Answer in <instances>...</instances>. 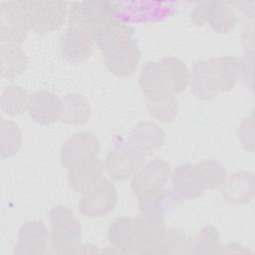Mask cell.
Listing matches in <instances>:
<instances>
[{"mask_svg":"<svg viewBox=\"0 0 255 255\" xmlns=\"http://www.w3.org/2000/svg\"><path fill=\"white\" fill-rule=\"evenodd\" d=\"M163 216L140 212L136 220L138 253L159 254V248L166 231Z\"/></svg>","mask_w":255,"mask_h":255,"instance_id":"8fae6325","label":"cell"},{"mask_svg":"<svg viewBox=\"0 0 255 255\" xmlns=\"http://www.w3.org/2000/svg\"><path fill=\"white\" fill-rule=\"evenodd\" d=\"M30 96L18 85H9L2 91L1 110L4 114L15 117L22 115L28 110Z\"/></svg>","mask_w":255,"mask_h":255,"instance_id":"83f0119b","label":"cell"},{"mask_svg":"<svg viewBox=\"0 0 255 255\" xmlns=\"http://www.w3.org/2000/svg\"><path fill=\"white\" fill-rule=\"evenodd\" d=\"M31 30L29 1H8L0 5L1 44L20 45Z\"/></svg>","mask_w":255,"mask_h":255,"instance_id":"3957f363","label":"cell"},{"mask_svg":"<svg viewBox=\"0 0 255 255\" xmlns=\"http://www.w3.org/2000/svg\"><path fill=\"white\" fill-rule=\"evenodd\" d=\"M160 63L167 72L172 94L176 95L185 91L190 84V72L184 62L176 57L168 56Z\"/></svg>","mask_w":255,"mask_h":255,"instance_id":"f546056e","label":"cell"},{"mask_svg":"<svg viewBox=\"0 0 255 255\" xmlns=\"http://www.w3.org/2000/svg\"><path fill=\"white\" fill-rule=\"evenodd\" d=\"M103 56L104 64L110 73L126 78L135 72L140 61V50L137 43L131 40L103 53Z\"/></svg>","mask_w":255,"mask_h":255,"instance_id":"4fadbf2b","label":"cell"},{"mask_svg":"<svg viewBox=\"0 0 255 255\" xmlns=\"http://www.w3.org/2000/svg\"><path fill=\"white\" fill-rule=\"evenodd\" d=\"M118 202V190L109 179L103 178L93 188L83 194L78 204L79 212L92 218L108 215Z\"/></svg>","mask_w":255,"mask_h":255,"instance_id":"9c48e42d","label":"cell"},{"mask_svg":"<svg viewBox=\"0 0 255 255\" xmlns=\"http://www.w3.org/2000/svg\"><path fill=\"white\" fill-rule=\"evenodd\" d=\"M190 19L196 26L208 23L219 34H228L237 23V16L231 7V3L222 1L198 3L191 11Z\"/></svg>","mask_w":255,"mask_h":255,"instance_id":"5b68a950","label":"cell"},{"mask_svg":"<svg viewBox=\"0 0 255 255\" xmlns=\"http://www.w3.org/2000/svg\"><path fill=\"white\" fill-rule=\"evenodd\" d=\"M195 171L198 182L204 191L220 187L227 177L225 167L213 159H205L195 164Z\"/></svg>","mask_w":255,"mask_h":255,"instance_id":"484cf974","label":"cell"},{"mask_svg":"<svg viewBox=\"0 0 255 255\" xmlns=\"http://www.w3.org/2000/svg\"><path fill=\"white\" fill-rule=\"evenodd\" d=\"M50 246L56 254L99 252L96 246L80 241L82 226L73 211L64 205H56L50 211Z\"/></svg>","mask_w":255,"mask_h":255,"instance_id":"7a4b0ae2","label":"cell"},{"mask_svg":"<svg viewBox=\"0 0 255 255\" xmlns=\"http://www.w3.org/2000/svg\"><path fill=\"white\" fill-rule=\"evenodd\" d=\"M139 87L145 98L172 94L167 72L160 62L148 61L143 65L139 74Z\"/></svg>","mask_w":255,"mask_h":255,"instance_id":"e0dca14e","label":"cell"},{"mask_svg":"<svg viewBox=\"0 0 255 255\" xmlns=\"http://www.w3.org/2000/svg\"><path fill=\"white\" fill-rule=\"evenodd\" d=\"M219 231L213 226H205L192 238H188V253H221Z\"/></svg>","mask_w":255,"mask_h":255,"instance_id":"f1b7e54d","label":"cell"},{"mask_svg":"<svg viewBox=\"0 0 255 255\" xmlns=\"http://www.w3.org/2000/svg\"><path fill=\"white\" fill-rule=\"evenodd\" d=\"M22 144V132L13 121L1 119L0 122V156L9 158L15 155Z\"/></svg>","mask_w":255,"mask_h":255,"instance_id":"4dcf8cb0","label":"cell"},{"mask_svg":"<svg viewBox=\"0 0 255 255\" xmlns=\"http://www.w3.org/2000/svg\"><path fill=\"white\" fill-rule=\"evenodd\" d=\"M94 44V37L89 31L69 25L61 37L60 50L66 61L77 64L91 56Z\"/></svg>","mask_w":255,"mask_h":255,"instance_id":"7c38bea8","label":"cell"},{"mask_svg":"<svg viewBox=\"0 0 255 255\" xmlns=\"http://www.w3.org/2000/svg\"><path fill=\"white\" fill-rule=\"evenodd\" d=\"M110 245L122 253H138L136 220L129 216L117 217L108 228Z\"/></svg>","mask_w":255,"mask_h":255,"instance_id":"2e32d148","label":"cell"},{"mask_svg":"<svg viewBox=\"0 0 255 255\" xmlns=\"http://www.w3.org/2000/svg\"><path fill=\"white\" fill-rule=\"evenodd\" d=\"M171 175L170 165L161 158L149 161L132 176L131 191L135 197L142 198L164 189Z\"/></svg>","mask_w":255,"mask_h":255,"instance_id":"ba28073f","label":"cell"},{"mask_svg":"<svg viewBox=\"0 0 255 255\" xmlns=\"http://www.w3.org/2000/svg\"><path fill=\"white\" fill-rule=\"evenodd\" d=\"M237 135L242 146L245 149L253 152V115L242 121L237 128Z\"/></svg>","mask_w":255,"mask_h":255,"instance_id":"d6a6232c","label":"cell"},{"mask_svg":"<svg viewBox=\"0 0 255 255\" xmlns=\"http://www.w3.org/2000/svg\"><path fill=\"white\" fill-rule=\"evenodd\" d=\"M48 229L41 220H31L24 223L17 235L14 254L42 255L48 246Z\"/></svg>","mask_w":255,"mask_h":255,"instance_id":"5bb4252c","label":"cell"},{"mask_svg":"<svg viewBox=\"0 0 255 255\" xmlns=\"http://www.w3.org/2000/svg\"><path fill=\"white\" fill-rule=\"evenodd\" d=\"M148 114L162 124L173 122L178 115V104L175 95H165L155 98H145Z\"/></svg>","mask_w":255,"mask_h":255,"instance_id":"4316f807","label":"cell"},{"mask_svg":"<svg viewBox=\"0 0 255 255\" xmlns=\"http://www.w3.org/2000/svg\"><path fill=\"white\" fill-rule=\"evenodd\" d=\"M220 187L223 198L230 204H247L254 197V175L249 171L235 172Z\"/></svg>","mask_w":255,"mask_h":255,"instance_id":"d6986e66","label":"cell"},{"mask_svg":"<svg viewBox=\"0 0 255 255\" xmlns=\"http://www.w3.org/2000/svg\"><path fill=\"white\" fill-rule=\"evenodd\" d=\"M27 65V55L19 45L1 44L0 75L2 78L14 79L26 70Z\"/></svg>","mask_w":255,"mask_h":255,"instance_id":"cb8c5ba5","label":"cell"},{"mask_svg":"<svg viewBox=\"0 0 255 255\" xmlns=\"http://www.w3.org/2000/svg\"><path fill=\"white\" fill-rule=\"evenodd\" d=\"M245 72V64L235 56L198 60L190 74L192 93L201 101H210L218 94L231 90Z\"/></svg>","mask_w":255,"mask_h":255,"instance_id":"6da1fadb","label":"cell"},{"mask_svg":"<svg viewBox=\"0 0 255 255\" xmlns=\"http://www.w3.org/2000/svg\"><path fill=\"white\" fill-rule=\"evenodd\" d=\"M170 178L173 191L180 198L196 199L204 192L197 179L195 164H179L171 172Z\"/></svg>","mask_w":255,"mask_h":255,"instance_id":"7402d4cb","label":"cell"},{"mask_svg":"<svg viewBox=\"0 0 255 255\" xmlns=\"http://www.w3.org/2000/svg\"><path fill=\"white\" fill-rule=\"evenodd\" d=\"M113 17H115L114 4L106 1L73 2L68 9L69 25L83 28L93 37L98 28Z\"/></svg>","mask_w":255,"mask_h":255,"instance_id":"277c9868","label":"cell"},{"mask_svg":"<svg viewBox=\"0 0 255 255\" xmlns=\"http://www.w3.org/2000/svg\"><path fill=\"white\" fill-rule=\"evenodd\" d=\"M134 30L116 17L106 21L94 34V40L102 53L132 40Z\"/></svg>","mask_w":255,"mask_h":255,"instance_id":"ac0fdd59","label":"cell"},{"mask_svg":"<svg viewBox=\"0 0 255 255\" xmlns=\"http://www.w3.org/2000/svg\"><path fill=\"white\" fill-rule=\"evenodd\" d=\"M145 154L128 142L110 151L105 167L113 180L123 181L132 177L143 165Z\"/></svg>","mask_w":255,"mask_h":255,"instance_id":"30bf717a","label":"cell"},{"mask_svg":"<svg viewBox=\"0 0 255 255\" xmlns=\"http://www.w3.org/2000/svg\"><path fill=\"white\" fill-rule=\"evenodd\" d=\"M105 162L100 158L92 159L68 171L70 187L77 193H86L104 178Z\"/></svg>","mask_w":255,"mask_h":255,"instance_id":"44dd1931","label":"cell"},{"mask_svg":"<svg viewBox=\"0 0 255 255\" xmlns=\"http://www.w3.org/2000/svg\"><path fill=\"white\" fill-rule=\"evenodd\" d=\"M62 122L71 126H81L86 124L92 114L89 100L80 93L67 94L63 100Z\"/></svg>","mask_w":255,"mask_h":255,"instance_id":"603a6c76","label":"cell"},{"mask_svg":"<svg viewBox=\"0 0 255 255\" xmlns=\"http://www.w3.org/2000/svg\"><path fill=\"white\" fill-rule=\"evenodd\" d=\"M165 140L163 129L153 122H139L129 132L128 143L145 155L160 148Z\"/></svg>","mask_w":255,"mask_h":255,"instance_id":"ffe728a7","label":"cell"},{"mask_svg":"<svg viewBox=\"0 0 255 255\" xmlns=\"http://www.w3.org/2000/svg\"><path fill=\"white\" fill-rule=\"evenodd\" d=\"M180 197L171 190L162 189L158 192L138 199L140 212H148L165 217L178 203Z\"/></svg>","mask_w":255,"mask_h":255,"instance_id":"d4e9b609","label":"cell"},{"mask_svg":"<svg viewBox=\"0 0 255 255\" xmlns=\"http://www.w3.org/2000/svg\"><path fill=\"white\" fill-rule=\"evenodd\" d=\"M63 112L62 100L49 91H39L30 95L27 113L36 123L44 126L61 120Z\"/></svg>","mask_w":255,"mask_h":255,"instance_id":"9a60e30c","label":"cell"},{"mask_svg":"<svg viewBox=\"0 0 255 255\" xmlns=\"http://www.w3.org/2000/svg\"><path fill=\"white\" fill-rule=\"evenodd\" d=\"M68 3L64 1H29L31 30L38 34L60 30L68 15Z\"/></svg>","mask_w":255,"mask_h":255,"instance_id":"52a82bcc","label":"cell"},{"mask_svg":"<svg viewBox=\"0 0 255 255\" xmlns=\"http://www.w3.org/2000/svg\"><path fill=\"white\" fill-rule=\"evenodd\" d=\"M188 238L183 230L178 228H166L160 244L159 254L188 253Z\"/></svg>","mask_w":255,"mask_h":255,"instance_id":"1f68e13d","label":"cell"},{"mask_svg":"<svg viewBox=\"0 0 255 255\" xmlns=\"http://www.w3.org/2000/svg\"><path fill=\"white\" fill-rule=\"evenodd\" d=\"M101 143L96 135L87 131L73 134L61 148V162L63 167L70 171L98 157Z\"/></svg>","mask_w":255,"mask_h":255,"instance_id":"8992f818","label":"cell"}]
</instances>
